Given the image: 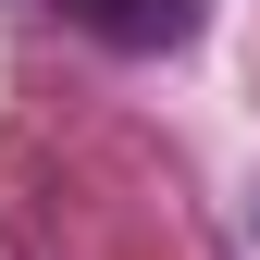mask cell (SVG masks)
<instances>
[{
  "label": "cell",
  "instance_id": "cell-1",
  "mask_svg": "<svg viewBox=\"0 0 260 260\" xmlns=\"http://www.w3.org/2000/svg\"><path fill=\"white\" fill-rule=\"evenodd\" d=\"M62 13H75L87 38H112V50H186L211 0H62Z\"/></svg>",
  "mask_w": 260,
  "mask_h": 260
}]
</instances>
